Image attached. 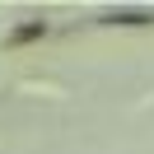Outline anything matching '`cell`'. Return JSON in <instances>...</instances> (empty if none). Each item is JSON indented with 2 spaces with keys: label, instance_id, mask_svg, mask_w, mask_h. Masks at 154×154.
<instances>
[{
  "label": "cell",
  "instance_id": "cell-1",
  "mask_svg": "<svg viewBox=\"0 0 154 154\" xmlns=\"http://www.w3.org/2000/svg\"><path fill=\"white\" fill-rule=\"evenodd\" d=\"M42 33H47V23H23V28L10 33V47H23V42H38Z\"/></svg>",
  "mask_w": 154,
  "mask_h": 154
}]
</instances>
